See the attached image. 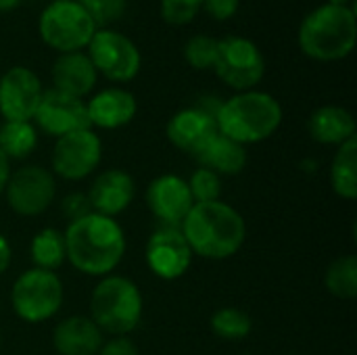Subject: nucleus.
<instances>
[{
	"instance_id": "obj_17",
	"label": "nucleus",
	"mask_w": 357,
	"mask_h": 355,
	"mask_svg": "<svg viewBox=\"0 0 357 355\" xmlns=\"http://www.w3.org/2000/svg\"><path fill=\"white\" fill-rule=\"evenodd\" d=\"M136 197L134 178L123 169H105L88 190V201L94 213L115 218L126 211Z\"/></svg>"
},
{
	"instance_id": "obj_37",
	"label": "nucleus",
	"mask_w": 357,
	"mask_h": 355,
	"mask_svg": "<svg viewBox=\"0 0 357 355\" xmlns=\"http://www.w3.org/2000/svg\"><path fill=\"white\" fill-rule=\"evenodd\" d=\"M23 0H0V13H13Z\"/></svg>"
},
{
	"instance_id": "obj_28",
	"label": "nucleus",
	"mask_w": 357,
	"mask_h": 355,
	"mask_svg": "<svg viewBox=\"0 0 357 355\" xmlns=\"http://www.w3.org/2000/svg\"><path fill=\"white\" fill-rule=\"evenodd\" d=\"M218 46H220V38L205 36V33L192 36L184 44V59L197 71L213 69L218 59Z\"/></svg>"
},
{
	"instance_id": "obj_12",
	"label": "nucleus",
	"mask_w": 357,
	"mask_h": 355,
	"mask_svg": "<svg viewBox=\"0 0 357 355\" xmlns=\"http://www.w3.org/2000/svg\"><path fill=\"white\" fill-rule=\"evenodd\" d=\"M44 88L36 71L17 65L0 77V115L4 121H31L42 100Z\"/></svg>"
},
{
	"instance_id": "obj_14",
	"label": "nucleus",
	"mask_w": 357,
	"mask_h": 355,
	"mask_svg": "<svg viewBox=\"0 0 357 355\" xmlns=\"http://www.w3.org/2000/svg\"><path fill=\"white\" fill-rule=\"evenodd\" d=\"M144 259L149 270L161 280H178L182 278L190 264L192 251L182 236L180 228L163 226L151 234L144 249Z\"/></svg>"
},
{
	"instance_id": "obj_1",
	"label": "nucleus",
	"mask_w": 357,
	"mask_h": 355,
	"mask_svg": "<svg viewBox=\"0 0 357 355\" xmlns=\"http://www.w3.org/2000/svg\"><path fill=\"white\" fill-rule=\"evenodd\" d=\"M63 236L69 264L86 276H109L126 255V234L115 218L92 211L73 220Z\"/></svg>"
},
{
	"instance_id": "obj_10",
	"label": "nucleus",
	"mask_w": 357,
	"mask_h": 355,
	"mask_svg": "<svg viewBox=\"0 0 357 355\" xmlns=\"http://www.w3.org/2000/svg\"><path fill=\"white\" fill-rule=\"evenodd\" d=\"M102 159V142L98 134L88 130H77L56 138L52 149V174L63 180H84L88 178Z\"/></svg>"
},
{
	"instance_id": "obj_35",
	"label": "nucleus",
	"mask_w": 357,
	"mask_h": 355,
	"mask_svg": "<svg viewBox=\"0 0 357 355\" xmlns=\"http://www.w3.org/2000/svg\"><path fill=\"white\" fill-rule=\"evenodd\" d=\"M10 245H8V241L0 234V274L2 272H6V268L10 266Z\"/></svg>"
},
{
	"instance_id": "obj_2",
	"label": "nucleus",
	"mask_w": 357,
	"mask_h": 355,
	"mask_svg": "<svg viewBox=\"0 0 357 355\" xmlns=\"http://www.w3.org/2000/svg\"><path fill=\"white\" fill-rule=\"evenodd\" d=\"M180 232L192 255L205 259H228L241 251L247 239L245 218L224 201L195 203Z\"/></svg>"
},
{
	"instance_id": "obj_6",
	"label": "nucleus",
	"mask_w": 357,
	"mask_h": 355,
	"mask_svg": "<svg viewBox=\"0 0 357 355\" xmlns=\"http://www.w3.org/2000/svg\"><path fill=\"white\" fill-rule=\"evenodd\" d=\"M96 29V23L77 4V0H52L44 6L38 19V33L42 42L59 54L88 48Z\"/></svg>"
},
{
	"instance_id": "obj_25",
	"label": "nucleus",
	"mask_w": 357,
	"mask_h": 355,
	"mask_svg": "<svg viewBox=\"0 0 357 355\" xmlns=\"http://www.w3.org/2000/svg\"><path fill=\"white\" fill-rule=\"evenodd\" d=\"M38 144V130L31 121H2L0 151L10 159H25Z\"/></svg>"
},
{
	"instance_id": "obj_8",
	"label": "nucleus",
	"mask_w": 357,
	"mask_h": 355,
	"mask_svg": "<svg viewBox=\"0 0 357 355\" xmlns=\"http://www.w3.org/2000/svg\"><path fill=\"white\" fill-rule=\"evenodd\" d=\"M215 75L236 92L255 90L264 80L266 59L261 48L245 36H226L220 38L218 59L213 69Z\"/></svg>"
},
{
	"instance_id": "obj_32",
	"label": "nucleus",
	"mask_w": 357,
	"mask_h": 355,
	"mask_svg": "<svg viewBox=\"0 0 357 355\" xmlns=\"http://www.w3.org/2000/svg\"><path fill=\"white\" fill-rule=\"evenodd\" d=\"M241 8V0H203V10L215 21L232 19Z\"/></svg>"
},
{
	"instance_id": "obj_18",
	"label": "nucleus",
	"mask_w": 357,
	"mask_h": 355,
	"mask_svg": "<svg viewBox=\"0 0 357 355\" xmlns=\"http://www.w3.org/2000/svg\"><path fill=\"white\" fill-rule=\"evenodd\" d=\"M90 126L100 130H119L138 113L136 96L126 88H105L86 100Z\"/></svg>"
},
{
	"instance_id": "obj_15",
	"label": "nucleus",
	"mask_w": 357,
	"mask_h": 355,
	"mask_svg": "<svg viewBox=\"0 0 357 355\" xmlns=\"http://www.w3.org/2000/svg\"><path fill=\"white\" fill-rule=\"evenodd\" d=\"M151 213L165 226L180 228L195 201L188 190V182L174 174H163L146 186L144 195Z\"/></svg>"
},
{
	"instance_id": "obj_13",
	"label": "nucleus",
	"mask_w": 357,
	"mask_h": 355,
	"mask_svg": "<svg viewBox=\"0 0 357 355\" xmlns=\"http://www.w3.org/2000/svg\"><path fill=\"white\" fill-rule=\"evenodd\" d=\"M36 126L54 138H61L65 134L77 132V130H88L90 119H88V109H86V100L59 92L54 88L44 90L42 100L38 105V111L33 115Z\"/></svg>"
},
{
	"instance_id": "obj_30",
	"label": "nucleus",
	"mask_w": 357,
	"mask_h": 355,
	"mask_svg": "<svg viewBox=\"0 0 357 355\" xmlns=\"http://www.w3.org/2000/svg\"><path fill=\"white\" fill-rule=\"evenodd\" d=\"M77 4L90 15V19L100 29L123 17L128 0H77Z\"/></svg>"
},
{
	"instance_id": "obj_7",
	"label": "nucleus",
	"mask_w": 357,
	"mask_h": 355,
	"mask_svg": "<svg viewBox=\"0 0 357 355\" xmlns=\"http://www.w3.org/2000/svg\"><path fill=\"white\" fill-rule=\"evenodd\" d=\"M10 305L23 322H46L56 316L63 305V282L56 272L31 268L13 282Z\"/></svg>"
},
{
	"instance_id": "obj_9",
	"label": "nucleus",
	"mask_w": 357,
	"mask_h": 355,
	"mask_svg": "<svg viewBox=\"0 0 357 355\" xmlns=\"http://www.w3.org/2000/svg\"><path fill=\"white\" fill-rule=\"evenodd\" d=\"M86 54L90 56L96 73L115 84L132 82L142 67V54L136 42L111 27L96 29Z\"/></svg>"
},
{
	"instance_id": "obj_4",
	"label": "nucleus",
	"mask_w": 357,
	"mask_h": 355,
	"mask_svg": "<svg viewBox=\"0 0 357 355\" xmlns=\"http://www.w3.org/2000/svg\"><path fill=\"white\" fill-rule=\"evenodd\" d=\"M218 132L247 146L274 136L282 123L280 103L261 90L236 92L222 100L215 115Z\"/></svg>"
},
{
	"instance_id": "obj_24",
	"label": "nucleus",
	"mask_w": 357,
	"mask_h": 355,
	"mask_svg": "<svg viewBox=\"0 0 357 355\" xmlns=\"http://www.w3.org/2000/svg\"><path fill=\"white\" fill-rule=\"evenodd\" d=\"M29 253H31L33 268L54 272V270L61 268L63 262L67 259V253H65V236H63V232H59L56 228H42V230L36 232V236L31 239Z\"/></svg>"
},
{
	"instance_id": "obj_11",
	"label": "nucleus",
	"mask_w": 357,
	"mask_h": 355,
	"mask_svg": "<svg viewBox=\"0 0 357 355\" xmlns=\"http://www.w3.org/2000/svg\"><path fill=\"white\" fill-rule=\"evenodd\" d=\"M6 203L23 218H36L44 213L56 195L54 174L40 165H25L10 174L6 182Z\"/></svg>"
},
{
	"instance_id": "obj_16",
	"label": "nucleus",
	"mask_w": 357,
	"mask_h": 355,
	"mask_svg": "<svg viewBox=\"0 0 357 355\" xmlns=\"http://www.w3.org/2000/svg\"><path fill=\"white\" fill-rule=\"evenodd\" d=\"M218 134V123L211 113L201 109L199 105L180 109L174 113L165 126L167 140L182 153L197 155L213 136Z\"/></svg>"
},
{
	"instance_id": "obj_20",
	"label": "nucleus",
	"mask_w": 357,
	"mask_h": 355,
	"mask_svg": "<svg viewBox=\"0 0 357 355\" xmlns=\"http://www.w3.org/2000/svg\"><path fill=\"white\" fill-rule=\"evenodd\" d=\"M102 343V331L90 316H69L52 331V345L59 355H98Z\"/></svg>"
},
{
	"instance_id": "obj_34",
	"label": "nucleus",
	"mask_w": 357,
	"mask_h": 355,
	"mask_svg": "<svg viewBox=\"0 0 357 355\" xmlns=\"http://www.w3.org/2000/svg\"><path fill=\"white\" fill-rule=\"evenodd\" d=\"M98 355H140V352L128 337H113L102 343Z\"/></svg>"
},
{
	"instance_id": "obj_39",
	"label": "nucleus",
	"mask_w": 357,
	"mask_h": 355,
	"mask_svg": "<svg viewBox=\"0 0 357 355\" xmlns=\"http://www.w3.org/2000/svg\"><path fill=\"white\" fill-rule=\"evenodd\" d=\"M243 355H251V354H243Z\"/></svg>"
},
{
	"instance_id": "obj_19",
	"label": "nucleus",
	"mask_w": 357,
	"mask_h": 355,
	"mask_svg": "<svg viewBox=\"0 0 357 355\" xmlns=\"http://www.w3.org/2000/svg\"><path fill=\"white\" fill-rule=\"evenodd\" d=\"M52 88L77 98H84L94 90L98 82V73L84 50L77 52H63L54 59L52 69Z\"/></svg>"
},
{
	"instance_id": "obj_23",
	"label": "nucleus",
	"mask_w": 357,
	"mask_h": 355,
	"mask_svg": "<svg viewBox=\"0 0 357 355\" xmlns=\"http://www.w3.org/2000/svg\"><path fill=\"white\" fill-rule=\"evenodd\" d=\"M331 186L345 201L357 199V138L339 144L331 163Z\"/></svg>"
},
{
	"instance_id": "obj_26",
	"label": "nucleus",
	"mask_w": 357,
	"mask_h": 355,
	"mask_svg": "<svg viewBox=\"0 0 357 355\" xmlns=\"http://www.w3.org/2000/svg\"><path fill=\"white\" fill-rule=\"evenodd\" d=\"M324 285L328 293L337 299H354L357 295V257L356 255H343L337 257L324 276Z\"/></svg>"
},
{
	"instance_id": "obj_3",
	"label": "nucleus",
	"mask_w": 357,
	"mask_h": 355,
	"mask_svg": "<svg viewBox=\"0 0 357 355\" xmlns=\"http://www.w3.org/2000/svg\"><path fill=\"white\" fill-rule=\"evenodd\" d=\"M357 40L356 6H333L328 2L310 10L297 31L301 52L320 63L347 59Z\"/></svg>"
},
{
	"instance_id": "obj_29",
	"label": "nucleus",
	"mask_w": 357,
	"mask_h": 355,
	"mask_svg": "<svg viewBox=\"0 0 357 355\" xmlns=\"http://www.w3.org/2000/svg\"><path fill=\"white\" fill-rule=\"evenodd\" d=\"M188 190L195 203H211L220 201L222 195V176L207 167H199L190 180H188Z\"/></svg>"
},
{
	"instance_id": "obj_21",
	"label": "nucleus",
	"mask_w": 357,
	"mask_h": 355,
	"mask_svg": "<svg viewBox=\"0 0 357 355\" xmlns=\"http://www.w3.org/2000/svg\"><path fill=\"white\" fill-rule=\"evenodd\" d=\"M307 132L312 140L320 144H343L356 138V119L351 111L339 105H322L307 119Z\"/></svg>"
},
{
	"instance_id": "obj_27",
	"label": "nucleus",
	"mask_w": 357,
	"mask_h": 355,
	"mask_svg": "<svg viewBox=\"0 0 357 355\" xmlns=\"http://www.w3.org/2000/svg\"><path fill=\"white\" fill-rule=\"evenodd\" d=\"M211 331L215 337L224 341H243L251 335L253 331V320L247 312L238 308H222L218 310L211 320Z\"/></svg>"
},
{
	"instance_id": "obj_38",
	"label": "nucleus",
	"mask_w": 357,
	"mask_h": 355,
	"mask_svg": "<svg viewBox=\"0 0 357 355\" xmlns=\"http://www.w3.org/2000/svg\"><path fill=\"white\" fill-rule=\"evenodd\" d=\"M328 4H333V6H354L351 0H328Z\"/></svg>"
},
{
	"instance_id": "obj_33",
	"label": "nucleus",
	"mask_w": 357,
	"mask_h": 355,
	"mask_svg": "<svg viewBox=\"0 0 357 355\" xmlns=\"http://www.w3.org/2000/svg\"><path fill=\"white\" fill-rule=\"evenodd\" d=\"M63 213H65V218L71 220V222H73V220H79V218H84V216H88V213H92L88 195L75 192V195L65 197V201H63Z\"/></svg>"
},
{
	"instance_id": "obj_5",
	"label": "nucleus",
	"mask_w": 357,
	"mask_h": 355,
	"mask_svg": "<svg viewBox=\"0 0 357 355\" xmlns=\"http://www.w3.org/2000/svg\"><path fill=\"white\" fill-rule=\"evenodd\" d=\"M142 318V293L126 276L109 274L90 295V320L102 335L126 337L134 333Z\"/></svg>"
},
{
	"instance_id": "obj_36",
	"label": "nucleus",
	"mask_w": 357,
	"mask_h": 355,
	"mask_svg": "<svg viewBox=\"0 0 357 355\" xmlns=\"http://www.w3.org/2000/svg\"><path fill=\"white\" fill-rule=\"evenodd\" d=\"M8 178H10V161H8V157L0 151V195L4 192Z\"/></svg>"
},
{
	"instance_id": "obj_31",
	"label": "nucleus",
	"mask_w": 357,
	"mask_h": 355,
	"mask_svg": "<svg viewBox=\"0 0 357 355\" xmlns=\"http://www.w3.org/2000/svg\"><path fill=\"white\" fill-rule=\"evenodd\" d=\"M203 10V0H161L159 13L161 19L169 25H188L197 19V15Z\"/></svg>"
},
{
	"instance_id": "obj_22",
	"label": "nucleus",
	"mask_w": 357,
	"mask_h": 355,
	"mask_svg": "<svg viewBox=\"0 0 357 355\" xmlns=\"http://www.w3.org/2000/svg\"><path fill=\"white\" fill-rule=\"evenodd\" d=\"M195 159L201 163V167H207L218 176H236L247 165V146L218 132L195 155Z\"/></svg>"
}]
</instances>
